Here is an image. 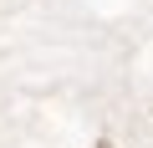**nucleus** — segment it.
Segmentation results:
<instances>
[{
	"mask_svg": "<svg viewBox=\"0 0 153 148\" xmlns=\"http://www.w3.org/2000/svg\"><path fill=\"white\" fill-rule=\"evenodd\" d=\"M97 148H112V143H97Z\"/></svg>",
	"mask_w": 153,
	"mask_h": 148,
	"instance_id": "obj_1",
	"label": "nucleus"
}]
</instances>
